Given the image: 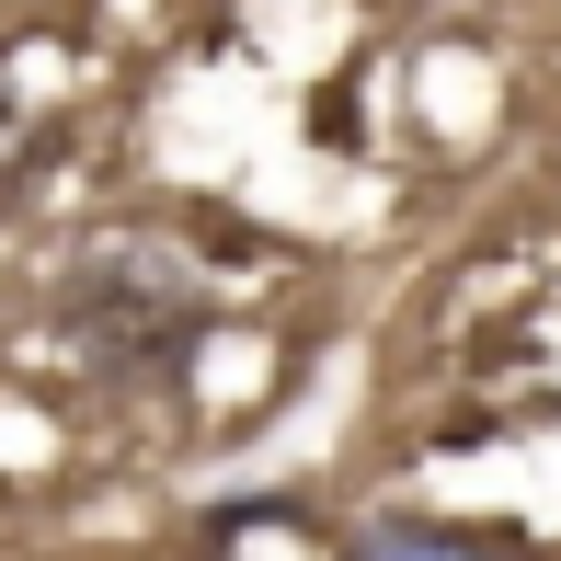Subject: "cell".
I'll use <instances>...</instances> for the list:
<instances>
[{"label": "cell", "instance_id": "1", "mask_svg": "<svg viewBox=\"0 0 561 561\" xmlns=\"http://www.w3.org/2000/svg\"><path fill=\"white\" fill-rule=\"evenodd\" d=\"M58 333L81 355V378H104V390H172L207 355L218 298L172 241H115L58 287Z\"/></svg>", "mask_w": 561, "mask_h": 561}, {"label": "cell", "instance_id": "2", "mask_svg": "<svg viewBox=\"0 0 561 561\" xmlns=\"http://www.w3.org/2000/svg\"><path fill=\"white\" fill-rule=\"evenodd\" d=\"M367 561H504V539H436V527H378Z\"/></svg>", "mask_w": 561, "mask_h": 561}]
</instances>
